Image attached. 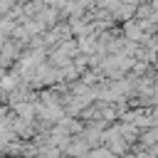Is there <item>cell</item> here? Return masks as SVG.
<instances>
[{"label": "cell", "mask_w": 158, "mask_h": 158, "mask_svg": "<svg viewBox=\"0 0 158 158\" xmlns=\"http://www.w3.org/2000/svg\"><path fill=\"white\" fill-rule=\"evenodd\" d=\"M91 158H109V153H104V151L101 153H91Z\"/></svg>", "instance_id": "obj_1"}]
</instances>
